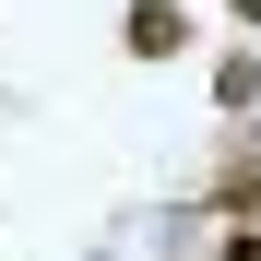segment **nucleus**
<instances>
[{"label":"nucleus","instance_id":"f257e3e1","mask_svg":"<svg viewBox=\"0 0 261 261\" xmlns=\"http://www.w3.org/2000/svg\"><path fill=\"white\" fill-rule=\"evenodd\" d=\"M119 36H130V60H178L190 48V12H178V0H130Z\"/></svg>","mask_w":261,"mask_h":261},{"label":"nucleus","instance_id":"f03ea898","mask_svg":"<svg viewBox=\"0 0 261 261\" xmlns=\"http://www.w3.org/2000/svg\"><path fill=\"white\" fill-rule=\"evenodd\" d=\"M214 202H226L238 226H261V166H238V178H214Z\"/></svg>","mask_w":261,"mask_h":261},{"label":"nucleus","instance_id":"7ed1b4c3","mask_svg":"<svg viewBox=\"0 0 261 261\" xmlns=\"http://www.w3.org/2000/svg\"><path fill=\"white\" fill-rule=\"evenodd\" d=\"M214 261H261V226H226V238H214Z\"/></svg>","mask_w":261,"mask_h":261},{"label":"nucleus","instance_id":"20e7f679","mask_svg":"<svg viewBox=\"0 0 261 261\" xmlns=\"http://www.w3.org/2000/svg\"><path fill=\"white\" fill-rule=\"evenodd\" d=\"M226 12H238V24H249V36H261V0H226Z\"/></svg>","mask_w":261,"mask_h":261}]
</instances>
